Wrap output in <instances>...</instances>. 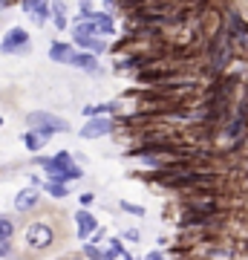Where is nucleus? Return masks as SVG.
<instances>
[{
  "mask_svg": "<svg viewBox=\"0 0 248 260\" xmlns=\"http://www.w3.org/2000/svg\"><path fill=\"white\" fill-rule=\"evenodd\" d=\"M12 234H15V225H12V220L0 217V243H9Z\"/></svg>",
  "mask_w": 248,
  "mask_h": 260,
  "instance_id": "4468645a",
  "label": "nucleus"
},
{
  "mask_svg": "<svg viewBox=\"0 0 248 260\" xmlns=\"http://www.w3.org/2000/svg\"><path fill=\"white\" fill-rule=\"evenodd\" d=\"M29 44V35H26V29H20V26H15L6 35V41H3V52H18V49H23Z\"/></svg>",
  "mask_w": 248,
  "mask_h": 260,
  "instance_id": "39448f33",
  "label": "nucleus"
},
{
  "mask_svg": "<svg viewBox=\"0 0 248 260\" xmlns=\"http://www.w3.org/2000/svg\"><path fill=\"white\" fill-rule=\"evenodd\" d=\"M35 200H38L35 188H23V191L18 194V200H15V208H18V211H29V208L35 205Z\"/></svg>",
  "mask_w": 248,
  "mask_h": 260,
  "instance_id": "0eeeda50",
  "label": "nucleus"
},
{
  "mask_svg": "<svg viewBox=\"0 0 248 260\" xmlns=\"http://www.w3.org/2000/svg\"><path fill=\"white\" fill-rule=\"evenodd\" d=\"M75 223H78V234H81V237H87L90 232H95V225H98V223H95V220H92V217H90L87 211L78 214V217H75Z\"/></svg>",
  "mask_w": 248,
  "mask_h": 260,
  "instance_id": "9d476101",
  "label": "nucleus"
},
{
  "mask_svg": "<svg viewBox=\"0 0 248 260\" xmlns=\"http://www.w3.org/2000/svg\"><path fill=\"white\" fill-rule=\"evenodd\" d=\"M41 165L49 171V179L55 182V185H61V182H66V179H78L81 177V168L73 165V159H69V153H58L55 159H38Z\"/></svg>",
  "mask_w": 248,
  "mask_h": 260,
  "instance_id": "f257e3e1",
  "label": "nucleus"
},
{
  "mask_svg": "<svg viewBox=\"0 0 248 260\" xmlns=\"http://www.w3.org/2000/svg\"><path fill=\"white\" fill-rule=\"evenodd\" d=\"M26 243L32 249H46V246L52 243V229L46 223H32L26 229Z\"/></svg>",
  "mask_w": 248,
  "mask_h": 260,
  "instance_id": "7ed1b4c3",
  "label": "nucleus"
},
{
  "mask_svg": "<svg viewBox=\"0 0 248 260\" xmlns=\"http://www.w3.org/2000/svg\"><path fill=\"white\" fill-rule=\"evenodd\" d=\"M23 142H26L29 150H41L44 148V142H46V136L44 133H38V130H29L26 136H23Z\"/></svg>",
  "mask_w": 248,
  "mask_h": 260,
  "instance_id": "f8f14e48",
  "label": "nucleus"
},
{
  "mask_svg": "<svg viewBox=\"0 0 248 260\" xmlns=\"http://www.w3.org/2000/svg\"><path fill=\"white\" fill-rule=\"evenodd\" d=\"M73 64H75V67H81V70H90V73H95V70H98L95 58H92V55H84V52L73 58Z\"/></svg>",
  "mask_w": 248,
  "mask_h": 260,
  "instance_id": "ddd939ff",
  "label": "nucleus"
},
{
  "mask_svg": "<svg viewBox=\"0 0 248 260\" xmlns=\"http://www.w3.org/2000/svg\"><path fill=\"white\" fill-rule=\"evenodd\" d=\"M46 191H49L52 197H66V188L64 185H55V182H49V185H46Z\"/></svg>",
  "mask_w": 248,
  "mask_h": 260,
  "instance_id": "2eb2a0df",
  "label": "nucleus"
},
{
  "mask_svg": "<svg viewBox=\"0 0 248 260\" xmlns=\"http://www.w3.org/2000/svg\"><path fill=\"white\" fill-rule=\"evenodd\" d=\"M29 124L38 130V133H66L69 130V124H66L64 119H58V116H49V113H29Z\"/></svg>",
  "mask_w": 248,
  "mask_h": 260,
  "instance_id": "f03ea898",
  "label": "nucleus"
},
{
  "mask_svg": "<svg viewBox=\"0 0 248 260\" xmlns=\"http://www.w3.org/2000/svg\"><path fill=\"white\" fill-rule=\"evenodd\" d=\"M87 18H92V32H104V35H113V20L107 18V15H87Z\"/></svg>",
  "mask_w": 248,
  "mask_h": 260,
  "instance_id": "1a4fd4ad",
  "label": "nucleus"
},
{
  "mask_svg": "<svg viewBox=\"0 0 248 260\" xmlns=\"http://www.w3.org/2000/svg\"><path fill=\"white\" fill-rule=\"evenodd\" d=\"M49 55H52V61H64V64H73L75 52L66 47V44H52V47H49Z\"/></svg>",
  "mask_w": 248,
  "mask_h": 260,
  "instance_id": "6e6552de",
  "label": "nucleus"
},
{
  "mask_svg": "<svg viewBox=\"0 0 248 260\" xmlns=\"http://www.w3.org/2000/svg\"><path fill=\"white\" fill-rule=\"evenodd\" d=\"M113 130V121L110 119H92L87 127L81 130L84 139H98V136H104V133H110Z\"/></svg>",
  "mask_w": 248,
  "mask_h": 260,
  "instance_id": "423d86ee",
  "label": "nucleus"
},
{
  "mask_svg": "<svg viewBox=\"0 0 248 260\" xmlns=\"http://www.w3.org/2000/svg\"><path fill=\"white\" fill-rule=\"evenodd\" d=\"M23 9H26L29 15H35L38 23H41V20L46 18V12H49V9H46V3H38V0H26V3H23Z\"/></svg>",
  "mask_w": 248,
  "mask_h": 260,
  "instance_id": "9b49d317",
  "label": "nucleus"
},
{
  "mask_svg": "<svg viewBox=\"0 0 248 260\" xmlns=\"http://www.w3.org/2000/svg\"><path fill=\"white\" fill-rule=\"evenodd\" d=\"M6 254H9V246H6V243H0V257H6Z\"/></svg>",
  "mask_w": 248,
  "mask_h": 260,
  "instance_id": "f3484780",
  "label": "nucleus"
},
{
  "mask_svg": "<svg viewBox=\"0 0 248 260\" xmlns=\"http://www.w3.org/2000/svg\"><path fill=\"white\" fill-rule=\"evenodd\" d=\"M75 41H78V47H87L92 52H104V41L101 38H95L90 23H81V26H75Z\"/></svg>",
  "mask_w": 248,
  "mask_h": 260,
  "instance_id": "20e7f679",
  "label": "nucleus"
},
{
  "mask_svg": "<svg viewBox=\"0 0 248 260\" xmlns=\"http://www.w3.org/2000/svg\"><path fill=\"white\" fill-rule=\"evenodd\" d=\"M84 254H87V257H90V260H107V257H104V254H101V251H95V249H92V246H84Z\"/></svg>",
  "mask_w": 248,
  "mask_h": 260,
  "instance_id": "dca6fc26",
  "label": "nucleus"
}]
</instances>
